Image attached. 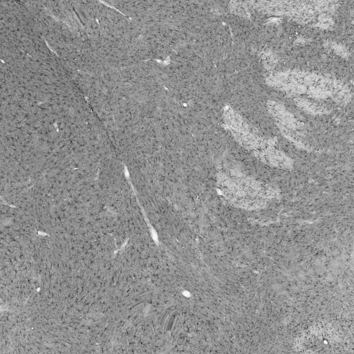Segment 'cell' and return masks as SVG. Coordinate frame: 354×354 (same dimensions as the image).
I'll return each instance as SVG.
<instances>
[{
	"label": "cell",
	"mask_w": 354,
	"mask_h": 354,
	"mask_svg": "<svg viewBox=\"0 0 354 354\" xmlns=\"http://www.w3.org/2000/svg\"><path fill=\"white\" fill-rule=\"evenodd\" d=\"M336 335V332L328 327L321 326L315 328L310 330L304 337L305 341L302 342V347L305 349H308L311 352H316L317 349H325V352H328L327 349L337 348L335 344L330 342V340L339 342L340 337L338 336L332 337Z\"/></svg>",
	"instance_id": "1"
}]
</instances>
